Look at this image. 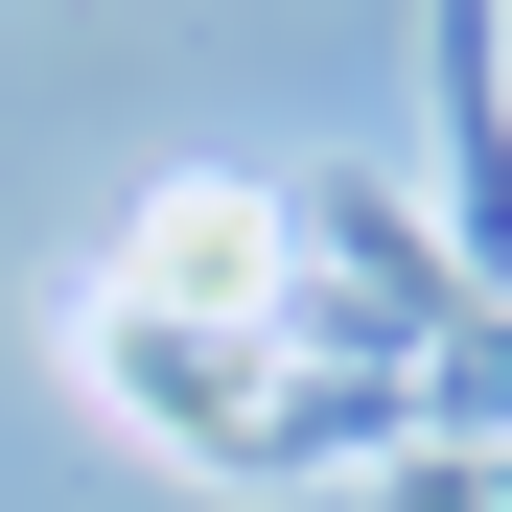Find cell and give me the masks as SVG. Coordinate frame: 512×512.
I'll use <instances>...</instances> for the list:
<instances>
[{
	"label": "cell",
	"mask_w": 512,
	"mask_h": 512,
	"mask_svg": "<svg viewBox=\"0 0 512 512\" xmlns=\"http://www.w3.org/2000/svg\"><path fill=\"white\" fill-rule=\"evenodd\" d=\"M70 303H117V326H233V350H280V187H140V233H117Z\"/></svg>",
	"instance_id": "obj_1"
},
{
	"label": "cell",
	"mask_w": 512,
	"mask_h": 512,
	"mask_svg": "<svg viewBox=\"0 0 512 512\" xmlns=\"http://www.w3.org/2000/svg\"><path fill=\"white\" fill-rule=\"evenodd\" d=\"M373 512H489V466H466V443H396V466H373Z\"/></svg>",
	"instance_id": "obj_2"
}]
</instances>
